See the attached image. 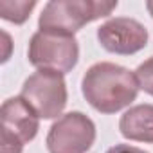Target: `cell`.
<instances>
[{"label":"cell","mask_w":153,"mask_h":153,"mask_svg":"<svg viewBox=\"0 0 153 153\" xmlns=\"http://www.w3.org/2000/svg\"><path fill=\"white\" fill-rule=\"evenodd\" d=\"M139 90L135 72L112 61L94 63L81 79V92L87 103L101 114H115L130 106Z\"/></svg>","instance_id":"1"},{"label":"cell","mask_w":153,"mask_h":153,"mask_svg":"<svg viewBox=\"0 0 153 153\" xmlns=\"http://www.w3.org/2000/svg\"><path fill=\"white\" fill-rule=\"evenodd\" d=\"M115 7L117 0H51L38 18V27L40 31L74 36L83 25L112 15Z\"/></svg>","instance_id":"2"},{"label":"cell","mask_w":153,"mask_h":153,"mask_svg":"<svg viewBox=\"0 0 153 153\" xmlns=\"http://www.w3.org/2000/svg\"><path fill=\"white\" fill-rule=\"evenodd\" d=\"M27 58L38 70H54L65 76L78 65L79 45L70 34L38 31L29 40Z\"/></svg>","instance_id":"3"},{"label":"cell","mask_w":153,"mask_h":153,"mask_svg":"<svg viewBox=\"0 0 153 153\" xmlns=\"http://www.w3.org/2000/svg\"><path fill=\"white\" fill-rule=\"evenodd\" d=\"M20 96L31 105L40 119L61 117L68 99L63 74L54 70H36L31 74L24 81Z\"/></svg>","instance_id":"4"},{"label":"cell","mask_w":153,"mask_h":153,"mask_svg":"<svg viewBox=\"0 0 153 153\" xmlns=\"http://www.w3.org/2000/svg\"><path fill=\"white\" fill-rule=\"evenodd\" d=\"M0 144L2 153H22L24 146L31 142L40 130V117L31 105L22 97H9L0 108Z\"/></svg>","instance_id":"5"},{"label":"cell","mask_w":153,"mask_h":153,"mask_svg":"<svg viewBox=\"0 0 153 153\" xmlns=\"http://www.w3.org/2000/svg\"><path fill=\"white\" fill-rule=\"evenodd\" d=\"M96 142V124L83 112H68L49 128V153H87Z\"/></svg>","instance_id":"6"},{"label":"cell","mask_w":153,"mask_h":153,"mask_svg":"<svg viewBox=\"0 0 153 153\" xmlns=\"http://www.w3.org/2000/svg\"><path fill=\"white\" fill-rule=\"evenodd\" d=\"M148 29L135 18L115 16L97 29V42L112 54L131 56L148 45Z\"/></svg>","instance_id":"7"},{"label":"cell","mask_w":153,"mask_h":153,"mask_svg":"<svg viewBox=\"0 0 153 153\" xmlns=\"http://www.w3.org/2000/svg\"><path fill=\"white\" fill-rule=\"evenodd\" d=\"M119 131L128 140L153 144V105L130 106L119 119Z\"/></svg>","instance_id":"8"},{"label":"cell","mask_w":153,"mask_h":153,"mask_svg":"<svg viewBox=\"0 0 153 153\" xmlns=\"http://www.w3.org/2000/svg\"><path fill=\"white\" fill-rule=\"evenodd\" d=\"M36 7V2H24V0H2L0 2V16L7 22H13L16 25H22L29 16L31 11Z\"/></svg>","instance_id":"9"},{"label":"cell","mask_w":153,"mask_h":153,"mask_svg":"<svg viewBox=\"0 0 153 153\" xmlns=\"http://www.w3.org/2000/svg\"><path fill=\"white\" fill-rule=\"evenodd\" d=\"M135 78L139 83V88L144 90L146 94L153 96V56L142 61L135 68Z\"/></svg>","instance_id":"10"},{"label":"cell","mask_w":153,"mask_h":153,"mask_svg":"<svg viewBox=\"0 0 153 153\" xmlns=\"http://www.w3.org/2000/svg\"><path fill=\"white\" fill-rule=\"evenodd\" d=\"M106 153H148L137 146H131V144H115L112 148L106 149Z\"/></svg>","instance_id":"11"},{"label":"cell","mask_w":153,"mask_h":153,"mask_svg":"<svg viewBox=\"0 0 153 153\" xmlns=\"http://www.w3.org/2000/svg\"><path fill=\"white\" fill-rule=\"evenodd\" d=\"M146 9H148V13H149L151 18H153V2H146Z\"/></svg>","instance_id":"12"}]
</instances>
